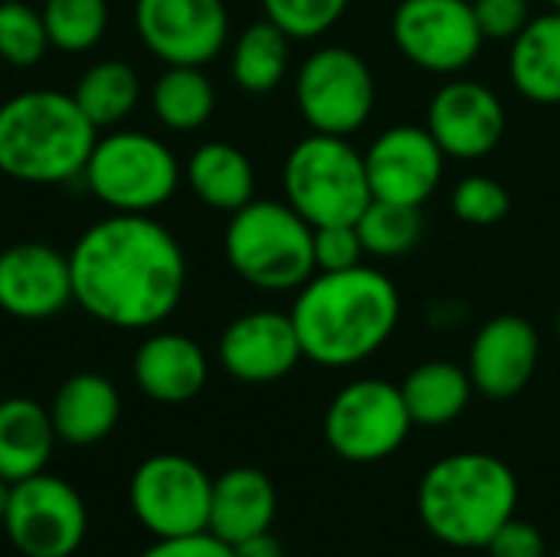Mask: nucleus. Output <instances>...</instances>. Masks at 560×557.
Segmentation results:
<instances>
[{
  "mask_svg": "<svg viewBox=\"0 0 560 557\" xmlns=\"http://www.w3.org/2000/svg\"><path fill=\"white\" fill-rule=\"evenodd\" d=\"M486 552H489V557H545L548 545H545L541 529H535L532 522H522V519H509L492 535Z\"/></svg>",
  "mask_w": 560,
  "mask_h": 557,
  "instance_id": "obj_36",
  "label": "nucleus"
},
{
  "mask_svg": "<svg viewBox=\"0 0 560 557\" xmlns=\"http://www.w3.org/2000/svg\"><path fill=\"white\" fill-rule=\"evenodd\" d=\"M538 361H541L538 328L525 315L502 312L476 332L469 345L466 371L472 378L476 394L489 401H512L535 381Z\"/></svg>",
  "mask_w": 560,
  "mask_h": 557,
  "instance_id": "obj_16",
  "label": "nucleus"
},
{
  "mask_svg": "<svg viewBox=\"0 0 560 557\" xmlns=\"http://www.w3.org/2000/svg\"><path fill=\"white\" fill-rule=\"evenodd\" d=\"M374 102V72L351 46H322L299 66L295 105L312 131L351 138L371 121Z\"/></svg>",
  "mask_w": 560,
  "mask_h": 557,
  "instance_id": "obj_9",
  "label": "nucleus"
},
{
  "mask_svg": "<svg viewBox=\"0 0 560 557\" xmlns=\"http://www.w3.org/2000/svg\"><path fill=\"white\" fill-rule=\"evenodd\" d=\"M72 302L95 322L148 332L174 315L187 289L177 236L148 213H112L69 250Z\"/></svg>",
  "mask_w": 560,
  "mask_h": 557,
  "instance_id": "obj_1",
  "label": "nucleus"
},
{
  "mask_svg": "<svg viewBox=\"0 0 560 557\" xmlns=\"http://www.w3.org/2000/svg\"><path fill=\"white\" fill-rule=\"evenodd\" d=\"M551 3V10H560V0H548Z\"/></svg>",
  "mask_w": 560,
  "mask_h": 557,
  "instance_id": "obj_41",
  "label": "nucleus"
},
{
  "mask_svg": "<svg viewBox=\"0 0 560 557\" xmlns=\"http://www.w3.org/2000/svg\"><path fill=\"white\" fill-rule=\"evenodd\" d=\"M141 557H233V548L210 532H197L180 538H158Z\"/></svg>",
  "mask_w": 560,
  "mask_h": 557,
  "instance_id": "obj_37",
  "label": "nucleus"
},
{
  "mask_svg": "<svg viewBox=\"0 0 560 557\" xmlns=\"http://www.w3.org/2000/svg\"><path fill=\"white\" fill-rule=\"evenodd\" d=\"M292 325L305 361L354 368L374 358L400 325V292L371 266L315 272L292 302Z\"/></svg>",
  "mask_w": 560,
  "mask_h": 557,
  "instance_id": "obj_2",
  "label": "nucleus"
},
{
  "mask_svg": "<svg viewBox=\"0 0 560 557\" xmlns=\"http://www.w3.org/2000/svg\"><path fill=\"white\" fill-rule=\"evenodd\" d=\"M364 243L354 223L315 227V272H341L364 263Z\"/></svg>",
  "mask_w": 560,
  "mask_h": 557,
  "instance_id": "obj_34",
  "label": "nucleus"
},
{
  "mask_svg": "<svg viewBox=\"0 0 560 557\" xmlns=\"http://www.w3.org/2000/svg\"><path fill=\"white\" fill-rule=\"evenodd\" d=\"M230 269L262 292H299L315 276V227L285 200H249L223 233Z\"/></svg>",
  "mask_w": 560,
  "mask_h": 557,
  "instance_id": "obj_5",
  "label": "nucleus"
},
{
  "mask_svg": "<svg viewBox=\"0 0 560 557\" xmlns=\"http://www.w3.org/2000/svg\"><path fill=\"white\" fill-rule=\"evenodd\" d=\"M325 443L345 463H381L394 456L410 430V410L404 404L400 384L381 378H358L345 384L325 410Z\"/></svg>",
  "mask_w": 560,
  "mask_h": 557,
  "instance_id": "obj_8",
  "label": "nucleus"
},
{
  "mask_svg": "<svg viewBox=\"0 0 560 557\" xmlns=\"http://www.w3.org/2000/svg\"><path fill=\"white\" fill-rule=\"evenodd\" d=\"M154 118L171 131H197L217 108V89L203 66H167L151 89Z\"/></svg>",
  "mask_w": 560,
  "mask_h": 557,
  "instance_id": "obj_28",
  "label": "nucleus"
},
{
  "mask_svg": "<svg viewBox=\"0 0 560 557\" xmlns=\"http://www.w3.org/2000/svg\"><path fill=\"white\" fill-rule=\"evenodd\" d=\"M213 479L200 463L180 453L148 456L128 486L131 512L154 538H180L207 532Z\"/></svg>",
  "mask_w": 560,
  "mask_h": 557,
  "instance_id": "obj_12",
  "label": "nucleus"
},
{
  "mask_svg": "<svg viewBox=\"0 0 560 557\" xmlns=\"http://www.w3.org/2000/svg\"><path fill=\"white\" fill-rule=\"evenodd\" d=\"M555 557H560V548H558V555H555Z\"/></svg>",
  "mask_w": 560,
  "mask_h": 557,
  "instance_id": "obj_42",
  "label": "nucleus"
},
{
  "mask_svg": "<svg viewBox=\"0 0 560 557\" xmlns=\"http://www.w3.org/2000/svg\"><path fill=\"white\" fill-rule=\"evenodd\" d=\"M184 181L200 204L223 213H236L240 207L256 200L253 161L230 141L200 144L184 164Z\"/></svg>",
  "mask_w": 560,
  "mask_h": 557,
  "instance_id": "obj_23",
  "label": "nucleus"
},
{
  "mask_svg": "<svg viewBox=\"0 0 560 557\" xmlns=\"http://www.w3.org/2000/svg\"><path fill=\"white\" fill-rule=\"evenodd\" d=\"M266 20L292 39H318L348 13L351 0H259Z\"/></svg>",
  "mask_w": 560,
  "mask_h": 557,
  "instance_id": "obj_33",
  "label": "nucleus"
},
{
  "mask_svg": "<svg viewBox=\"0 0 560 557\" xmlns=\"http://www.w3.org/2000/svg\"><path fill=\"white\" fill-rule=\"evenodd\" d=\"M7 499H10V483L0 479V522H3V512H7Z\"/></svg>",
  "mask_w": 560,
  "mask_h": 557,
  "instance_id": "obj_39",
  "label": "nucleus"
},
{
  "mask_svg": "<svg viewBox=\"0 0 560 557\" xmlns=\"http://www.w3.org/2000/svg\"><path fill=\"white\" fill-rule=\"evenodd\" d=\"M217 355L223 371L243 384H276L305 358L292 315L276 309H256L233 318L220 335Z\"/></svg>",
  "mask_w": 560,
  "mask_h": 557,
  "instance_id": "obj_17",
  "label": "nucleus"
},
{
  "mask_svg": "<svg viewBox=\"0 0 560 557\" xmlns=\"http://www.w3.org/2000/svg\"><path fill=\"white\" fill-rule=\"evenodd\" d=\"M56 443L59 440L49 420V407L33 397L0 401V479L13 486L46 473Z\"/></svg>",
  "mask_w": 560,
  "mask_h": 557,
  "instance_id": "obj_22",
  "label": "nucleus"
},
{
  "mask_svg": "<svg viewBox=\"0 0 560 557\" xmlns=\"http://www.w3.org/2000/svg\"><path fill=\"white\" fill-rule=\"evenodd\" d=\"M354 227L361 233L368 256L397 259V256H407L410 250H417V243L427 233V217H423V207L371 200Z\"/></svg>",
  "mask_w": 560,
  "mask_h": 557,
  "instance_id": "obj_29",
  "label": "nucleus"
},
{
  "mask_svg": "<svg viewBox=\"0 0 560 557\" xmlns=\"http://www.w3.org/2000/svg\"><path fill=\"white\" fill-rule=\"evenodd\" d=\"M413 427H446L459 420L476 394L472 378L456 361H423L400 384Z\"/></svg>",
  "mask_w": 560,
  "mask_h": 557,
  "instance_id": "obj_25",
  "label": "nucleus"
},
{
  "mask_svg": "<svg viewBox=\"0 0 560 557\" xmlns=\"http://www.w3.org/2000/svg\"><path fill=\"white\" fill-rule=\"evenodd\" d=\"M390 36L407 62L433 76H459L486 46L472 0H400Z\"/></svg>",
  "mask_w": 560,
  "mask_h": 557,
  "instance_id": "obj_10",
  "label": "nucleus"
},
{
  "mask_svg": "<svg viewBox=\"0 0 560 557\" xmlns=\"http://www.w3.org/2000/svg\"><path fill=\"white\" fill-rule=\"evenodd\" d=\"M276 509L279 496L272 479L262 469L233 466L213 479L207 532L226 545H236L249 535L269 532L276 522Z\"/></svg>",
  "mask_w": 560,
  "mask_h": 557,
  "instance_id": "obj_20",
  "label": "nucleus"
},
{
  "mask_svg": "<svg viewBox=\"0 0 560 557\" xmlns=\"http://www.w3.org/2000/svg\"><path fill=\"white\" fill-rule=\"evenodd\" d=\"M72 98L98 131L115 128L135 112V105L141 98V79H138L135 66H128L121 59H98L79 76Z\"/></svg>",
  "mask_w": 560,
  "mask_h": 557,
  "instance_id": "obj_27",
  "label": "nucleus"
},
{
  "mask_svg": "<svg viewBox=\"0 0 560 557\" xmlns=\"http://www.w3.org/2000/svg\"><path fill=\"white\" fill-rule=\"evenodd\" d=\"M118 417H121V397L115 384L92 371L66 378L49 404L56 440L69 446L102 443L118 427Z\"/></svg>",
  "mask_w": 560,
  "mask_h": 557,
  "instance_id": "obj_21",
  "label": "nucleus"
},
{
  "mask_svg": "<svg viewBox=\"0 0 560 557\" xmlns=\"http://www.w3.org/2000/svg\"><path fill=\"white\" fill-rule=\"evenodd\" d=\"M515 469L479 450L436 460L417 486V515L423 529L459 552H486L492 535L518 512Z\"/></svg>",
  "mask_w": 560,
  "mask_h": 557,
  "instance_id": "obj_3",
  "label": "nucleus"
},
{
  "mask_svg": "<svg viewBox=\"0 0 560 557\" xmlns=\"http://www.w3.org/2000/svg\"><path fill=\"white\" fill-rule=\"evenodd\" d=\"M292 56V36L279 30L272 20H256L233 39L230 53V76L249 95L276 92L285 82Z\"/></svg>",
  "mask_w": 560,
  "mask_h": 557,
  "instance_id": "obj_26",
  "label": "nucleus"
},
{
  "mask_svg": "<svg viewBox=\"0 0 560 557\" xmlns=\"http://www.w3.org/2000/svg\"><path fill=\"white\" fill-rule=\"evenodd\" d=\"M472 10L482 36L499 43H512L535 16L528 0H472Z\"/></svg>",
  "mask_w": 560,
  "mask_h": 557,
  "instance_id": "obj_35",
  "label": "nucleus"
},
{
  "mask_svg": "<svg viewBox=\"0 0 560 557\" xmlns=\"http://www.w3.org/2000/svg\"><path fill=\"white\" fill-rule=\"evenodd\" d=\"M72 302L69 256L49 243L23 240L0 253V312L20 322H46Z\"/></svg>",
  "mask_w": 560,
  "mask_h": 557,
  "instance_id": "obj_18",
  "label": "nucleus"
},
{
  "mask_svg": "<svg viewBox=\"0 0 560 557\" xmlns=\"http://www.w3.org/2000/svg\"><path fill=\"white\" fill-rule=\"evenodd\" d=\"M39 13L59 53H89L108 30V0H43Z\"/></svg>",
  "mask_w": 560,
  "mask_h": 557,
  "instance_id": "obj_30",
  "label": "nucleus"
},
{
  "mask_svg": "<svg viewBox=\"0 0 560 557\" xmlns=\"http://www.w3.org/2000/svg\"><path fill=\"white\" fill-rule=\"evenodd\" d=\"M135 384L154 404H187L194 401L210 378L203 348L180 332L148 335L131 361Z\"/></svg>",
  "mask_w": 560,
  "mask_h": 557,
  "instance_id": "obj_19",
  "label": "nucleus"
},
{
  "mask_svg": "<svg viewBox=\"0 0 560 557\" xmlns=\"http://www.w3.org/2000/svg\"><path fill=\"white\" fill-rule=\"evenodd\" d=\"M82 181L115 213H151L177 194L180 161L161 138L115 128L98 135Z\"/></svg>",
  "mask_w": 560,
  "mask_h": 557,
  "instance_id": "obj_7",
  "label": "nucleus"
},
{
  "mask_svg": "<svg viewBox=\"0 0 560 557\" xmlns=\"http://www.w3.org/2000/svg\"><path fill=\"white\" fill-rule=\"evenodd\" d=\"M505 105L502 98L476 79L443 82L427 105V128L446 158L479 161L499 148L505 138Z\"/></svg>",
  "mask_w": 560,
  "mask_h": 557,
  "instance_id": "obj_15",
  "label": "nucleus"
},
{
  "mask_svg": "<svg viewBox=\"0 0 560 557\" xmlns=\"http://www.w3.org/2000/svg\"><path fill=\"white\" fill-rule=\"evenodd\" d=\"M135 30L164 66H207L230 39L223 0H135Z\"/></svg>",
  "mask_w": 560,
  "mask_h": 557,
  "instance_id": "obj_13",
  "label": "nucleus"
},
{
  "mask_svg": "<svg viewBox=\"0 0 560 557\" xmlns=\"http://www.w3.org/2000/svg\"><path fill=\"white\" fill-rule=\"evenodd\" d=\"M98 128L72 92L30 89L0 105V174L23 184H69L82 177Z\"/></svg>",
  "mask_w": 560,
  "mask_h": 557,
  "instance_id": "obj_4",
  "label": "nucleus"
},
{
  "mask_svg": "<svg viewBox=\"0 0 560 557\" xmlns=\"http://www.w3.org/2000/svg\"><path fill=\"white\" fill-rule=\"evenodd\" d=\"M49 49L43 13L23 0H0V59L16 69L43 62Z\"/></svg>",
  "mask_w": 560,
  "mask_h": 557,
  "instance_id": "obj_31",
  "label": "nucleus"
},
{
  "mask_svg": "<svg viewBox=\"0 0 560 557\" xmlns=\"http://www.w3.org/2000/svg\"><path fill=\"white\" fill-rule=\"evenodd\" d=\"M285 204L312 227L358 223L374 200L364 151L341 135L312 131L292 144L282 164Z\"/></svg>",
  "mask_w": 560,
  "mask_h": 557,
  "instance_id": "obj_6",
  "label": "nucleus"
},
{
  "mask_svg": "<svg viewBox=\"0 0 560 557\" xmlns=\"http://www.w3.org/2000/svg\"><path fill=\"white\" fill-rule=\"evenodd\" d=\"M555 335H558V348H560V305H558V315H555Z\"/></svg>",
  "mask_w": 560,
  "mask_h": 557,
  "instance_id": "obj_40",
  "label": "nucleus"
},
{
  "mask_svg": "<svg viewBox=\"0 0 560 557\" xmlns=\"http://www.w3.org/2000/svg\"><path fill=\"white\" fill-rule=\"evenodd\" d=\"M450 207H453L456 220H463L469 227H495L509 217L512 194L502 181H495L489 174H466L463 181H456V187L450 194Z\"/></svg>",
  "mask_w": 560,
  "mask_h": 557,
  "instance_id": "obj_32",
  "label": "nucleus"
},
{
  "mask_svg": "<svg viewBox=\"0 0 560 557\" xmlns=\"http://www.w3.org/2000/svg\"><path fill=\"white\" fill-rule=\"evenodd\" d=\"M509 76L528 102L560 105V10L532 16L512 39Z\"/></svg>",
  "mask_w": 560,
  "mask_h": 557,
  "instance_id": "obj_24",
  "label": "nucleus"
},
{
  "mask_svg": "<svg viewBox=\"0 0 560 557\" xmlns=\"http://www.w3.org/2000/svg\"><path fill=\"white\" fill-rule=\"evenodd\" d=\"M3 532L23 557H69L85 542V502L59 476L36 473L10 486Z\"/></svg>",
  "mask_w": 560,
  "mask_h": 557,
  "instance_id": "obj_11",
  "label": "nucleus"
},
{
  "mask_svg": "<svg viewBox=\"0 0 560 557\" xmlns=\"http://www.w3.org/2000/svg\"><path fill=\"white\" fill-rule=\"evenodd\" d=\"M230 548H233V557H285V548L272 535V529L259 532V535H249V538H243V542H236Z\"/></svg>",
  "mask_w": 560,
  "mask_h": 557,
  "instance_id": "obj_38",
  "label": "nucleus"
},
{
  "mask_svg": "<svg viewBox=\"0 0 560 557\" xmlns=\"http://www.w3.org/2000/svg\"><path fill=\"white\" fill-rule=\"evenodd\" d=\"M374 200L423 207L443 184L446 154L427 125L384 128L364 151Z\"/></svg>",
  "mask_w": 560,
  "mask_h": 557,
  "instance_id": "obj_14",
  "label": "nucleus"
}]
</instances>
